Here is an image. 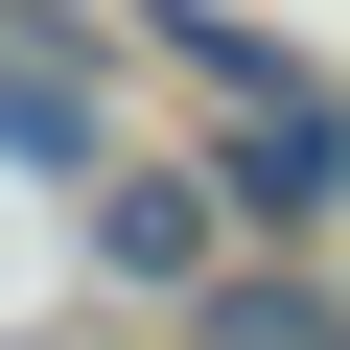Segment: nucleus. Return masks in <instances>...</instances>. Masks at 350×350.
Masks as SVG:
<instances>
[{
    "label": "nucleus",
    "instance_id": "obj_2",
    "mask_svg": "<svg viewBox=\"0 0 350 350\" xmlns=\"http://www.w3.org/2000/svg\"><path fill=\"white\" fill-rule=\"evenodd\" d=\"M211 211H234V187H94V234H117V280H211Z\"/></svg>",
    "mask_w": 350,
    "mask_h": 350
},
{
    "label": "nucleus",
    "instance_id": "obj_1",
    "mask_svg": "<svg viewBox=\"0 0 350 350\" xmlns=\"http://www.w3.org/2000/svg\"><path fill=\"white\" fill-rule=\"evenodd\" d=\"M211 187H234V234H304V211L350 187V117H327V94H257V140L211 163Z\"/></svg>",
    "mask_w": 350,
    "mask_h": 350
},
{
    "label": "nucleus",
    "instance_id": "obj_3",
    "mask_svg": "<svg viewBox=\"0 0 350 350\" xmlns=\"http://www.w3.org/2000/svg\"><path fill=\"white\" fill-rule=\"evenodd\" d=\"M211 350H350L327 280H211Z\"/></svg>",
    "mask_w": 350,
    "mask_h": 350
}]
</instances>
